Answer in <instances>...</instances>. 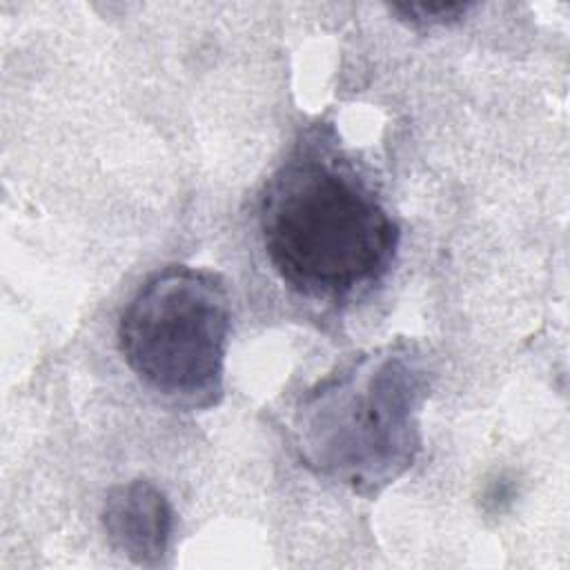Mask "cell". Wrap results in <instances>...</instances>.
Instances as JSON below:
<instances>
[{"instance_id":"cell-3","label":"cell","mask_w":570,"mask_h":570,"mask_svg":"<svg viewBox=\"0 0 570 570\" xmlns=\"http://www.w3.org/2000/svg\"><path fill=\"white\" fill-rule=\"evenodd\" d=\"M229 325L223 278L169 265L154 272L122 309L118 347L154 392L187 407H212L223 396Z\"/></svg>"},{"instance_id":"cell-5","label":"cell","mask_w":570,"mask_h":570,"mask_svg":"<svg viewBox=\"0 0 570 570\" xmlns=\"http://www.w3.org/2000/svg\"><path fill=\"white\" fill-rule=\"evenodd\" d=\"M474 4L472 2H410V4H392L390 11L399 16V20L430 29L443 27L450 22L461 20Z\"/></svg>"},{"instance_id":"cell-2","label":"cell","mask_w":570,"mask_h":570,"mask_svg":"<svg viewBox=\"0 0 570 570\" xmlns=\"http://www.w3.org/2000/svg\"><path fill=\"white\" fill-rule=\"evenodd\" d=\"M430 372L421 352L387 343L356 354L305 390L294 448L318 476L374 497L412 468L421 452V410Z\"/></svg>"},{"instance_id":"cell-4","label":"cell","mask_w":570,"mask_h":570,"mask_svg":"<svg viewBox=\"0 0 570 570\" xmlns=\"http://www.w3.org/2000/svg\"><path fill=\"white\" fill-rule=\"evenodd\" d=\"M102 528L122 557L138 566H154L169 550L174 510L158 485L147 479H131L107 492Z\"/></svg>"},{"instance_id":"cell-1","label":"cell","mask_w":570,"mask_h":570,"mask_svg":"<svg viewBox=\"0 0 570 570\" xmlns=\"http://www.w3.org/2000/svg\"><path fill=\"white\" fill-rule=\"evenodd\" d=\"M258 229L278 278L303 298L334 305L379 285L401 243L394 216L343 156L334 131L321 127L265 183Z\"/></svg>"}]
</instances>
